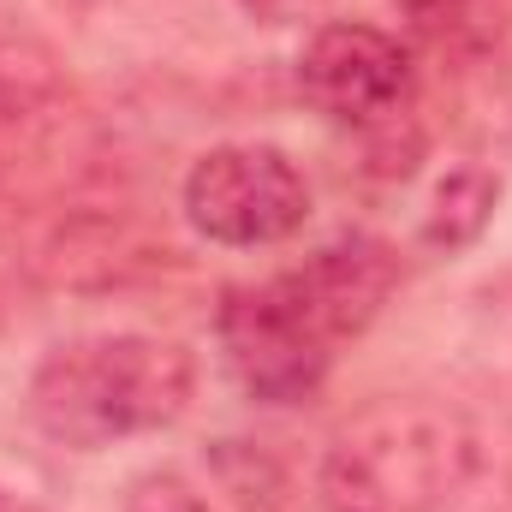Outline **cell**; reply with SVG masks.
Returning a JSON list of instances; mask_svg holds the SVG:
<instances>
[{
    "label": "cell",
    "mask_w": 512,
    "mask_h": 512,
    "mask_svg": "<svg viewBox=\"0 0 512 512\" xmlns=\"http://www.w3.org/2000/svg\"><path fill=\"white\" fill-rule=\"evenodd\" d=\"M197 364L161 334H84L54 346L30 376V423L72 453L155 435L191 411Z\"/></svg>",
    "instance_id": "cell-1"
},
{
    "label": "cell",
    "mask_w": 512,
    "mask_h": 512,
    "mask_svg": "<svg viewBox=\"0 0 512 512\" xmlns=\"http://www.w3.org/2000/svg\"><path fill=\"white\" fill-rule=\"evenodd\" d=\"M477 465V435L459 411L387 399L352 417L322 459L328 512H435Z\"/></svg>",
    "instance_id": "cell-2"
},
{
    "label": "cell",
    "mask_w": 512,
    "mask_h": 512,
    "mask_svg": "<svg viewBox=\"0 0 512 512\" xmlns=\"http://www.w3.org/2000/svg\"><path fill=\"white\" fill-rule=\"evenodd\" d=\"M215 340H221L233 382L256 405H304L322 393L334 370V340L310 316V304L292 292L286 274L227 286L215 310Z\"/></svg>",
    "instance_id": "cell-3"
},
{
    "label": "cell",
    "mask_w": 512,
    "mask_h": 512,
    "mask_svg": "<svg viewBox=\"0 0 512 512\" xmlns=\"http://www.w3.org/2000/svg\"><path fill=\"white\" fill-rule=\"evenodd\" d=\"M185 221L227 251L286 245L310 221V185L274 143H221L185 173Z\"/></svg>",
    "instance_id": "cell-4"
},
{
    "label": "cell",
    "mask_w": 512,
    "mask_h": 512,
    "mask_svg": "<svg viewBox=\"0 0 512 512\" xmlns=\"http://www.w3.org/2000/svg\"><path fill=\"white\" fill-rule=\"evenodd\" d=\"M298 96L346 131H382L405 120L411 102V48L364 18H334L298 48Z\"/></svg>",
    "instance_id": "cell-5"
},
{
    "label": "cell",
    "mask_w": 512,
    "mask_h": 512,
    "mask_svg": "<svg viewBox=\"0 0 512 512\" xmlns=\"http://www.w3.org/2000/svg\"><path fill=\"white\" fill-rule=\"evenodd\" d=\"M286 280L310 304V316L328 328V340L340 346V340H358L387 310V298L399 286V256L370 233H346V239L310 251L298 268H286Z\"/></svg>",
    "instance_id": "cell-6"
},
{
    "label": "cell",
    "mask_w": 512,
    "mask_h": 512,
    "mask_svg": "<svg viewBox=\"0 0 512 512\" xmlns=\"http://www.w3.org/2000/svg\"><path fill=\"white\" fill-rule=\"evenodd\" d=\"M495 203H501L495 173H483V167H453V173L435 185L429 209H423V245L441 251V256L471 251V245L489 233Z\"/></svg>",
    "instance_id": "cell-7"
},
{
    "label": "cell",
    "mask_w": 512,
    "mask_h": 512,
    "mask_svg": "<svg viewBox=\"0 0 512 512\" xmlns=\"http://www.w3.org/2000/svg\"><path fill=\"white\" fill-rule=\"evenodd\" d=\"M399 12L441 54H489L512 30V0H399Z\"/></svg>",
    "instance_id": "cell-8"
},
{
    "label": "cell",
    "mask_w": 512,
    "mask_h": 512,
    "mask_svg": "<svg viewBox=\"0 0 512 512\" xmlns=\"http://www.w3.org/2000/svg\"><path fill=\"white\" fill-rule=\"evenodd\" d=\"M54 96H60L54 60L30 42H0V143L42 126Z\"/></svg>",
    "instance_id": "cell-9"
},
{
    "label": "cell",
    "mask_w": 512,
    "mask_h": 512,
    "mask_svg": "<svg viewBox=\"0 0 512 512\" xmlns=\"http://www.w3.org/2000/svg\"><path fill=\"white\" fill-rule=\"evenodd\" d=\"M126 512H215L191 483H179V477H137L131 483V501H126Z\"/></svg>",
    "instance_id": "cell-10"
},
{
    "label": "cell",
    "mask_w": 512,
    "mask_h": 512,
    "mask_svg": "<svg viewBox=\"0 0 512 512\" xmlns=\"http://www.w3.org/2000/svg\"><path fill=\"white\" fill-rule=\"evenodd\" d=\"M256 18H298V12H310V6H322V0H245Z\"/></svg>",
    "instance_id": "cell-11"
},
{
    "label": "cell",
    "mask_w": 512,
    "mask_h": 512,
    "mask_svg": "<svg viewBox=\"0 0 512 512\" xmlns=\"http://www.w3.org/2000/svg\"><path fill=\"white\" fill-rule=\"evenodd\" d=\"M0 512H36V507H30V501H18L12 489H0Z\"/></svg>",
    "instance_id": "cell-12"
}]
</instances>
